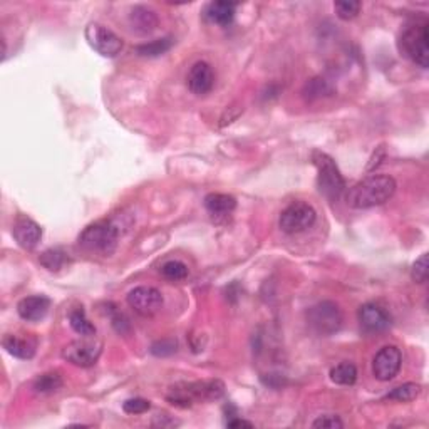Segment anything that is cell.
<instances>
[{
	"label": "cell",
	"instance_id": "obj_6",
	"mask_svg": "<svg viewBox=\"0 0 429 429\" xmlns=\"http://www.w3.org/2000/svg\"><path fill=\"white\" fill-rule=\"evenodd\" d=\"M307 320H309V325L315 334L327 337V335L335 334L342 327L344 315L337 304H334L330 300H324L310 307L309 312H307Z\"/></svg>",
	"mask_w": 429,
	"mask_h": 429
},
{
	"label": "cell",
	"instance_id": "obj_34",
	"mask_svg": "<svg viewBox=\"0 0 429 429\" xmlns=\"http://www.w3.org/2000/svg\"><path fill=\"white\" fill-rule=\"evenodd\" d=\"M227 426L228 428H254V424H251L250 421H245V419H240V418H237V416H233V419H230V421L227 423Z\"/></svg>",
	"mask_w": 429,
	"mask_h": 429
},
{
	"label": "cell",
	"instance_id": "obj_5",
	"mask_svg": "<svg viewBox=\"0 0 429 429\" xmlns=\"http://www.w3.org/2000/svg\"><path fill=\"white\" fill-rule=\"evenodd\" d=\"M429 26L428 22H416L408 26L401 34L399 49L406 58H409L419 67L429 66Z\"/></svg>",
	"mask_w": 429,
	"mask_h": 429
},
{
	"label": "cell",
	"instance_id": "obj_27",
	"mask_svg": "<svg viewBox=\"0 0 429 429\" xmlns=\"http://www.w3.org/2000/svg\"><path fill=\"white\" fill-rule=\"evenodd\" d=\"M304 94L307 99L312 101V99H319V97L332 94V89H330L327 81H324V79H320V77H315L305 84Z\"/></svg>",
	"mask_w": 429,
	"mask_h": 429
},
{
	"label": "cell",
	"instance_id": "obj_33",
	"mask_svg": "<svg viewBox=\"0 0 429 429\" xmlns=\"http://www.w3.org/2000/svg\"><path fill=\"white\" fill-rule=\"evenodd\" d=\"M113 325L119 334H124L129 330V320L123 314H119V312L113 317Z\"/></svg>",
	"mask_w": 429,
	"mask_h": 429
},
{
	"label": "cell",
	"instance_id": "obj_31",
	"mask_svg": "<svg viewBox=\"0 0 429 429\" xmlns=\"http://www.w3.org/2000/svg\"><path fill=\"white\" fill-rule=\"evenodd\" d=\"M149 408H151V403L143 398H133L123 403V411L128 414H143L149 411Z\"/></svg>",
	"mask_w": 429,
	"mask_h": 429
},
{
	"label": "cell",
	"instance_id": "obj_3",
	"mask_svg": "<svg viewBox=\"0 0 429 429\" xmlns=\"http://www.w3.org/2000/svg\"><path fill=\"white\" fill-rule=\"evenodd\" d=\"M225 394V386L222 381L190 382V384L173 386L168 393L166 399L178 408H190L197 401L220 399Z\"/></svg>",
	"mask_w": 429,
	"mask_h": 429
},
{
	"label": "cell",
	"instance_id": "obj_24",
	"mask_svg": "<svg viewBox=\"0 0 429 429\" xmlns=\"http://www.w3.org/2000/svg\"><path fill=\"white\" fill-rule=\"evenodd\" d=\"M39 262L50 272H59L67 262V254L60 249H49L39 256Z\"/></svg>",
	"mask_w": 429,
	"mask_h": 429
},
{
	"label": "cell",
	"instance_id": "obj_1",
	"mask_svg": "<svg viewBox=\"0 0 429 429\" xmlns=\"http://www.w3.org/2000/svg\"><path fill=\"white\" fill-rule=\"evenodd\" d=\"M396 180L388 175H374L349 190L346 202L351 208L366 210L384 205L396 193Z\"/></svg>",
	"mask_w": 429,
	"mask_h": 429
},
{
	"label": "cell",
	"instance_id": "obj_8",
	"mask_svg": "<svg viewBox=\"0 0 429 429\" xmlns=\"http://www.w3.org/2000/svg\"><path fill=\"white\" fill-rule=\"evenodd\" d=\"M86 39L91 48L104 58H116L123 50V40L113 31L94 22L86 27Z\"/></svg>",
	"mask_w": 429,
	"mask_h": 429
},
{
	"label": "cell",
	"instance_id": "obj_14",
	"mask_svg": "<svg viewBox=\"0 0 429 429\" xmlns=\"http://www.w3.org/2000/svg\"><path fill=\"white\" fill-rule=\"evenodd\" d=\"M186 81H188V87L193 94H208V92L213 89L214 84V74L212 66H210L208 63H197L190 69Z\"/></svg>",
	"mask_w": 429,
	"mask_h": 429
},
{
	"label": "cell",
	"instance_id": "obj_23",
	"mask_svg": "<svg viewBox=\"0 0 429 429\" xmlns=\"http://www.w3.org/2000/svg\"><path fill=\"white\" fill-rule=\"evenodd\" d=\"M63 377L58 372H48V374L37 377L34 382V391L39 394H53L63 388Z\"/></svg>",
	"mask_w": 429,
	"mask_h": 429
},
{
	"label": "cell",
	"instance_id": "obj_18",
	"mask_svg": "<svg viewBox=\"0 0 429 429\" xmlns=\"http://www.w3.org/2000/svg\"><path fill=\"white\" fill-rule=\"evenodd\" d=\"M235 9L237 4L233 2H212L205 9V17H207V21L212 22V24L227 27L233 22Z\"/></svg>",
	"mask_w": 429,
	"mask_h": 429
},
{
	"label": "cell",
	"instance_id": "obj_21",
	"mask_svg": "<svg viewBox=\"0 0 429 429\" xmlns=\"http://www.w3.org/2000/svg\"><path fill=\"white\" fill-rule=\"evenodd\" d=\"M330 379L339 386H352L357 381V367L352 362H340L330 369Z\"/></svg>",
	"mask_w": 429,
	"mask_h": 429
},
{
	"label": "cell",
	"instance_id": "obj_26",
	"mask_svg": "<svg viewBox=\"0 0 429 429\" xmlns=\"http://www.w3.org/2000/svg\"><path fill=\"white\" fill-rule=\"evenodd\" d=\"M161 273L163 277L168 278L171 282H178V281H185L188 277V267L180 260H170L161 267Z\"/></svg>",
	"mask_w": 429,
	"mask_h": 429
},
{
	"label": "cell",
	"instance_id": "obj_13",
	"mask_svg": "<svg viewBox=\"0 0 429 429\" xmlns=\"http://www.w3.org/2000/svg\"><path fill=\"white\" fill-rule=\"evenodd\" d=\"M13 239L22 249L32 250L39 245L42 239V228L27 217H18L12 227Z\"/></svg>",
	"mask_w": 429,
	"mask_h": 429
},
{
	"label": "cell",
	"instance_id": "obj_16",
	"mask_svg": "<svg viewBox=\"0 0 429 429\" xmlns=\"http://www.w3.org/2000/svg\"><path fill=\"white\" fill-rule=\"evenodd\" d=\"M205 208H207V212L212 214L214 220H220V218L230 217L235 212L237 200L232 195L210 193L205 197Z\"/></svg>",
	"mask_w": 429,
	"mask_h": 429
},
{
	"label": "cell",
	"instance_id": "obj_22",
	"mask_svg": "<svg viewBox=\"0 0 429 429\" xmlns=\"http://www.w3.org/2000/svg\"><path fill=\"white\" fill-rule=\"evenodd\" d=\"M421 394V386L414 384V382H408V384L398 386L391 393L384 396L386 401H396V403H411Z\"/></svg>",
	"mask_w": 429,
	"mask_h": 429
},
{
	"label": "cell",
	"instance_id": "obj_11",
	"mask_svg": "<svg viewBox=\"0 0 429 429\" xmlns=\"http://www.w3.org/2000/svg\"><path fill=\"white\" fill-rule=\"evenodd\" d=\"M401 364H403V354L396 346H386L376 354L372 361V372L376 379L391 381L399 374Z\"/></svg>",
	"mask_w": 429,
	"mask_h": 429
},
{
	"label": "cell",
	"instance_id": "obj_29",
	"mask_svg": "<svg viewBox=\"0 0 429 429\" xmlns=\"http://www.w3.org/2000/svg\"><path fill=\"white\" fill-rule=\"evenodd\" d=\"M176 347H178V344H176L175 339H161L153 344L151 354H155L158 357L171 356V354L176 352Z\"/></svg>",
	"mask_w": 429,
	"mask_h": 429
},
{
	"label": "cell",
	"instance_id": "obj_32",
	"mask_svg": "<svg viewBox=\"0 0 429 429\" xmlns=\"http://www.w3.org/2000/svg\"><path fill=\"white\" fill-rule=\"evenodd\" d=\"M312 428L335 429V428H344V423L340 421L337 416H334V414H325V416H320L319 419H315V421L312 423Z\"/></svg>",
	"mask_w": 429,
	"mask_h": 429
},
{
	"label": "cell",
	"instance_id": "obj_19",
	"mask_svg": "<svg viewBox=\"0 0 429 429\" xmlns=\"http://www.w3.org/2000/svg\"><path fill=\"white\" fill-rule=\"evenodd\" d=\"M2 346L11 356L17 359H32L36 354V342L29 339H21L17 335H6L2 340Z\"/></svg>",
	"mask_w": 429,
	"mask_h": 429
},
{
	"label": "cell",
	"instance_id": "obj_20",
	"mask_svg": "<svg viewBox=\"0 0 429 429\" xmlns=\"http://www.w3.org/2000/svg\"><path fill=\"white\" fill-rule=\"evenodd\" d=\"M69 324H71L74 332H77L81 337H92V335H96V327L86 317V312H84L82 307H77V309L69 312Z\"/></svg>",
	"mask_w": 429,
	"mask_h": 429
},
{
	"label": "cell",
	"instance_id": "obj_28",
	"mask_svg": "<svg viewBox=\"0 0 429 429\" xmlns=\"http://www.w3.org/2000/svg\"><path fill=\"white\" fill-rule=\"evenodd\" d=\"M362 4L354 2V0H342V2H335L334 9L337 12V17L342 21H351V18L357 17V13L361 12Z\"/></svg>",
	"mask_w": 429,
	"mask_h": 429
},
{
	"label": "cell",
	"instance_id": "obj_9",
	"mask_svg": "<svg viewBox=\"0 0 429 429\" xmlns=\"http://www.w3.org/2000/svg\"><path fill=\"white\" fill-rule=\"evenodd\" d=\"M128 305L143 317H151L163 307V295L155 287H136L128 293Z\"/></svg>",
	"mask_w": 429,
	"mask_h": 429
},
{
	"label": "cell",
	"instance_id": "obj_15",
	"mask_svg": "<svg viewBox=\"0 0 429 429\" xmlns=\"http://www.w3.org/2000/svg\"><path fill=\"white\" fill-rule=\"evenodd\" d=\"M50 309V300L45 295L26 297L18 302L17 312L27 322H37L44 319Z\"/></svg>",
	"mask_w": 429,
	"mask_h": 429
},
{
	"label": "cell",
	"instance_id": "obj_7",
	"mask_svg": "<svg viewBox=\"0 0 429 429\" xmlns=\"http://www.w3.org/2000/svg\"><path fill=\"white\" fill-rule=\"evenodd\" d=\"M317 220V213L314 207H310L305 202H295L290 207H287L281 214V225L282 232L288 233V235H295V233H302L314 225Z\"/></svg>",
	"mask_w": 429,
	"mask_h": 429
},
{
	"label": "cell",
	"instance_id": "obj_30",
	"mask_svg": "<svg viewBox=\"0 0 429 429\" xmlns=\"http://www.w3.org/2000/svg\"><path fill=\"white\" fill-rule=\"evenodd\" d=\"M411 277L414 282L418 283H426L428 282V255L423 254L419 259L414 262Z\"/></svg>",
	"mask_w": 429,
	"mask_h": 429
},
{
	"label": "cell",
	"instance_id": "obj_2",
	"mask_svg": "<svg viewBox=\"0 0 429 429\" xmlns=\"http://www.w3.org/2000/svg\"><path fill=\"white\" fill-rule=\"evenodd\" d=\"M119 241V228L111 222H96L86 227L79 235V245L89 254L109 256Z\"/></svg>",
	"mask_w": 429,
	"mask_h": 429
},
{
	"label": "cell",
	"instance_id": "obj_25",
	"mask_svg": "<svg viewBox=\"0 0 429 429\" xmlns=\"http://www.w3.org/2000/svg\"><path fill=\"white\" fill-rule=\"evenodd\" d=\"M173 45V40L171 39H156L151 42H146V44H141L136 48V53L143 58H158V55H163L168 50L171 49Z\"/></svg>",
	"mask_w": 429,
	"mask_h": 429
},
{
	"label": "cell",
	"instance_id": "obj_12",
	"mask_svg": "<svg viewBox=\"0 0 429 429\" xmlns=\"http://www.w3.org/2000/svg\"><path fill=\"white\" fill-rule=\"evenodd\" d=\"M357 319L361 322V327L366 332H384L391 325V315L381 305L369 302V304L361 305L357 312Z\"/></svg>",
	"mask_w": 429,
	"mask_h": 429
},
{
	"label": "cell",
	"instance_id": "obj_4",
	"mask_svg": "<svg viewBox=\"0 0 429 429\" xmlns=\"http://www.w3.org/2000/svg\"><path fill=\"white\" fill-rule=\"evenodd\" d=\"M312 161L317 166V186H319V191L330 202H337L340 195L346 190V181L340 175L335 161L322 151L312 153Z\"/></svg>",
	"mask_w": 429,
	"mask_h": 429
},
{
	"label": "cell",
	"instance_id": "obj_17",
	"mask_svg": "<svg viewBox=\"0 0 429 429\" xmlns=\"http://www.w3.org/2000/svg\"><path fill=\"white\" fill-rule=\"evenodd\" d=\"M129 24L138 34H151L158 27V16L151 9L138 6L129 13Z\"/></svg>",
	"mask_w": 429,
	"mask_h": 429
},
{
	"label": "cell",
	"instance_id": "obj_10",
	"mask_svg": "<svg viewBox=\"0 0 429 429\" xmlns=\"http://www.w3.org/2000/svg\"><path fill=\"white\" fill-rule=\"evenodd\" d=\"M102 346L91 340H74L63 349V357L79 367H91L101 356Z\"/></svg>",
	"mask_w": 429,
	"mask_h": 429
}]
</instances>
